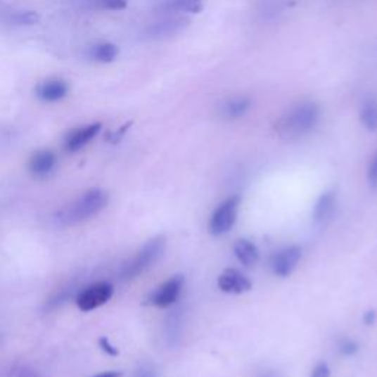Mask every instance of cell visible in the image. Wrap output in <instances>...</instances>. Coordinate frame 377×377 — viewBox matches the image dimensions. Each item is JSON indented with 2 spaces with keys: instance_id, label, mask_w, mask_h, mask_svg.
<instances>
[{
  "instance_id": "1",
  "label": "cell",
  "mask_w": 377,
  "mask_h": 377,
  "mask_svg": "<svg viewBox=\"0 0 377 377\" xmlns=\"http://www.w3.org/2000/svg\"><path fill=\"white\" fill-rule=\"evenodd\" d=\"M319 120L320 106L316 102L305 101L290 106L277 121L276 130L283 140L293 141L308 134L316 127Z\"/></svg>"
},
{
  "instance_id": "2",
  "label": "cell",
  "mask_w": 377,
  "mask_h": 377,
  "mask_svg": "<svg viewBox=\"0 0 377 377\" xmlns=\"http://www.w3.org/2000/svg\"><path fill=\"white\" fill-rule=\"evenodd\" d=\"M108 203V193L102 188H90L80 198L71 202L70 205L62 208L56 218L60 224H78L86 219L98 215Z\"/></svg>"
},
{
  "instance_id": "3",
  "label": "cell",
  "mask_w": 377,
  "mask_h": 377,
  "mask_svg": "<svg viewBox=\"0 0 377 377\" xmlns=\"http://www.w3.org/2000/svg\"><path fill=\"white\" fill-rule=\"evenodd\" d=\"M167 248V239L164 236H156V238L146 242L139 253L127 262L121 270V279L122 280H132L143 274L146 270H149L153 264L158 262Z\"/></svg>"
},
{
  "instance_id": "4",
  "label": "cell",
  "mask_w": 377,
  "mask_h": 377,
  "mask_svg": "<svg viewBox=\"0 0 377 377\" xmlns=\"http://www.w3.org/2000/svg\"><path fill=\"white\" fill-rule=\"evenodd\" d=\"M241 203H242V198L239 195H233L224 199L214 210L210 218V226H208L210 233L212 236H223L234 227L236 222H238Z\"/></svg>"
},
{
  "instance_id": "5",
  "label": "cell",
  "mask_w": 377,
  "mask_h": 377,
  "mask_svg": "<svg viewBox=\"0 0 377 377\" xmlns=\"http://www.w3.org/2000/svg\"><path fill=\"white\" fill-rule=\"evenodd\" d=\"M183 288L184 277L181 274L172 276L146 298V304L156 308H170L180 300Z\"/></svg>"
},
{
  "instance_id": "6",
  "label": "cell",
  "mask_w": 377,
  "mask_h": 377,
  "mask_svg": "<svg viewBox=\"0 0 377 377\" xmlns=\"http://www.w3.org/2000/svg\"><path fill=\"white\" fill-rule=\"evenodd\" d=\"M114 295V286L108 281H96L86 288L77 296V307L83 312H89L105 305Z\"/></svg>"
},
{
  "instance_id": "7",
  "label": "cell",
  "mask_w": 377,
  "mask_h": 377,
  "mask_svg": "<svg viewBox=\"0 0 377 377\" xmlns=\"http://www.w3.org/2000/svg\"><path fill=\"white\" fill-rule=\"evenodd\" d=\"M302 258V248L298 245H290L286 248H281L277 253L271 255L270 260V269L274 276L286 279L289 277L295 270L298 264H300Z\"/></svg>"
},
{
  "instance_id": "8",
  "label": "cell",
  "mask_w": 377,
  "mask_h": 377,
  "mask_svg": "<svg viewBox=\"0 0 377 377\" xmlns=\"http://www.w3.org/2000/svg\"><path fill=\"white\" fill-rule=\"evenodd\" d=\"M218 289L230 295H243L253 290V281L236 269H227L218 276Z\"/></svg>"
},
{
  "instance_id": "9",
  "label": "cell",
  "mask_w": 377,
  "mask_h": 377,
  "mask_svg": "<svg viewBox=\"0 0 377 377\" xmlns=\"http://www.w3.org/2000/svg\"><path fill=\"white\" fill-rule=\"evenodd\" d=\"M101 130H102L101 122H91L89 125H84V127H78V129L71 130L64 140L65 151L70 153H74L83 149L101 133Z\"/></svg>"
},
{
  "instance_id": "10",
  "label": "cell",
  "mask_w": 377,
  "mask_h": 377,
  "mask_svg": "<svg viewBox=\"0 0 377 377\" xmlns=\"http://www.w3.org/2000/svg\"><path fill=\"white\" fill-rule=\"evenodd\" d=\"M336 203L338 198L335 191H327L321 193L312 208V222L319 226L326 224L333 217L336 211Z\"/></svg>"
},
{
  "instance_id": "11",
  "label": "cell",
  "mask_w": 377,
  "mask_h": 377,
  "mask_svg": "<svg viewBox=\"0 0 377 377\" xmlns=\"http://www.w3.org/2000/svg\"><path fill=\"white\" fill-rule=\"evenodd\" d=\"M187 18H170L164 20L160 23H155L146 28V36L149 39H164L179 34L180 31H183L188 25Z\"/></svg>"
},
{
  "instance_id": "12",
  "label": "cell",
  "mask_w": 377,
  "mask_h": 377,
  "mask_svg": "<svg viewBox=\"0 0 377 377\" xmlns=\"http://www.w3.org/2000/svg\"><path fill=\"white\" fill-rule=\"evenodd\" d=\"M58 162L56 155L52 151H37L30 158L28 168L37 177H46L55 170Z\"/></svg>"
},
{
  "instance_id": "13",
  "label": "cell",
  "mask_w": 377,
  "mask_h": 377,
  "mask_svg": "<svg viewBox=\"0 0 377 377\" xmlns=\"http://www.w3.org/2000/svg\"><path fill=\"white\" fill-rule=\"evenodd\" d=\"M70 91L68 84L64 80H59V78H53V80L43 82L36 93L37 98L41 99L43 102H58L64 99Z\"/></svg>"
},
{
  "instance_id": "14",
  "label": "cell",
  "mask_w": 377,
  "mask_h": 377,
  "mask_svg": "<svg viewBox=\"0 0 377 377\" xmlns=\"http://www.w3.org/2000/svg\"><path fill=\"white\" fill-rule=\"evenodd\" d=\"M233 254L245 267H254L260 261V249L249 239L236 241L233 245Z\"/></svg>"
},
{
  "instance_id": "15",
  "label": "cell",
  "mask_w": 377,
  "mask_h": 377,
  "mask_svg": "<svg viewBox=\"0 0 377 377\" xmlns=\"http://www.w3.org/2000/svg\"><path fill=\"white\" fill-rule=\"evenodd\" d=\"M250 106H253L250 98L234 96L231 99H227L222 106H219V114L227 120H238L249 111Z\"/></svg>"
},
{
  "instance_id": "16",
  "label": "cell",
  "mask_w": 377,
  "mask_h": 377,
  "mask_svg": "<svg viewBox=\"0 0 377 377\" xmlns=\"http://www.w3.org/2000/svg\"><path fill=\"white\" fill-rule=\"evenodd\" d=\"M118 53H120L118 46H115L114 43H108V41L94 44L89 51L90 59L101 62V64H111V62L117 59Z\"/></svg>"
},
{
  "instance_id": "17",
  "label": "cell",
  "mask_w": 377,
  "mask_h": 377,
  "mask_svg": "<svg viewBox=\"0 0 377 377\" xmlns=\"http://www.w3.org/2000/svg\"><path fill=\"white\" fill-rule=\"evenodd\" d=\"M160 8L165 12L199 13L203 9V0H165Z\"/></svg>"
},
{
  "instance_id": "18",
  "label": "cell",
  "mask_w": 377,
  "mask_h": 377,
  "mask_svg": "<svg viewBox=\"0 0 377 377\" xmlns=\"http://www.w3.org/2000/svg\"><path fill=\"white\" fill-rule=\"evenodd\" d=\"M359 118L367 130L370 132L377 130V101L376 99H369L367 102H364L363 108H361Z\"/></svg>"
},
{
  "instance_id": "19",
  "label": "cell",
  "mask_w": 377,
  "mask_h": 377,
  "mask_svg": "<svg viewBox=\"0 0 377 377\" xmlns=\"http://www.w3.org/2000/svg\"><path fill=\"white\" fill-rule=\"evenodd\" d=\"M8 23L18 27H33L40 23V15L34 11H18L11 15Z\"/></svg>"
},
{
  "instance_id": "20",
  "label": "cell",
  "mask_w": 377,
  "mask_h": 377,
  "mask_svg": "<svg viewBox=\"0 0 377 377\" xmlns=\"http://www.w3.org/2000/svg\"><path fill=\"white\" fill-rule=\"evenodd\" d=\"M84 4L91 9L122 11L127 8L129 0H84Z\"/></svg>"
},
{
  "instance_id": "21",
  "label": "cell",
  "mask_w": 377,
  "mask_h": 377,
  "mask_svg": "<svg viewBox=\"0 0 377 377\" xmlns=\"http://www.w3.org/2000/svg\"><path fill=\"white\" fill-rule=\"evenodd\" d=\"M181 311L180 309H176L172 311V314H170L168 317V323H167V338L172 342V339L174 338H180V333H181V324H183V320H181Z\"/></svg>"
},
{
  "instance_id": "22",
  "label": "cell",
  "mask_w": 377,
  "mask_h": 377,
  "mask_svg": "<svg viewBox=\"0 0 377 377\" xmlns=\"http://www.w3.org/2000/svg\"><path fill=\"white\" fill-rule=\"evenodd\" d=\"M338 351L343 357H354L359 351V345L351 338H340L338 342Z\"/></svg>"
},
{
  "instance_id": "23",
  "label": "cell",
  "mask_w": 377,
  "mask_h": 377,
  "mask_svg": "<svg viewBox=\"0 0 377 377\" xmlns=\"http://www.w3.org/2000/svg\"><path fill=\"white\" fill-rule=\"evenodd\" d=\"M133 377H161V376H160L158 369H156L153 364L143 363L136 369Z\"/></svg>"
},
{
  "instance_id": "24",
  "label": "cell",
  "mask_w": 377,
  "mask_h": 377,
  "mask_svg": "<svg viewBox=\"0 0 377 377\" xmlns=\"http://www.w3.org/2000/svg\"><path fill=\"white\" fill-rule=\"evenodd\" d=\"M309 377H332V370L327 363H319L311 370Z\"/></svg>"
},
{
  "instance_id": "25",
  "label": "cell",
  "mask_w": 377,
  "mask_h": 377,
  "mask_svg": "<svg viewBox=\"0 0 377 377\" xmlns=\"http://www.w3.org/2000/svg\"><path fill=\"white\" fill-rule=\"evenodd\" d=\"M99 347H101V350H102V351H103L106 355L117 357V355L120 354L118 348H115L114 345H113L111 342H109V339H108L106 336H103V338H101V339H99Z\"/></svg>"
},
{
  "instance_id": "26",
  "label": "cell",
  "mask_w": 377,
  "mask_h": 377,
  "mask_svg": "<svg viewBox=\"0 0 377 377\" xmlns=\"http://www.w3.org/2000/svg\"><path fill=\"white\" fill-rule=\"evenodd\" d=\"M130 127H132V122H127L125 125H122V127H121L118 132H115L114 134H111V137H109V140L114 141V143H117V141H120L121 137H122L125 133H127V130H129Z\"/></svg>"
},
{
  "instance_id": "27",
  "label": "cell",
  "mask_w": 377,
  "mask_h": 377,
  "mask_svg": "<svg viewBox=\"0 0 377 377\" xmlns=\"http://www.w3.org/2000/svg\"><path fill=\"white\" fill-rule=\"evenodd\" d=\"M363 321L366 326H373L377 321V311L376 309H369L364 312Z\"/></svg>"
},
{
  "instance_id": "28",
  "label": "cell",
  "mask_w": 377,
  "mask_h": 377,
  "mask_svg": "<svg viewBox=\"0 0 377 377\" xmlns=\"http://www.w3.org/2000/svg\"><path fill=\"white\" fill-rule=\"evenodd\" d=\"M121 376H122V373H120V371H103V373H99L93 377H121Z\"/></svg>"
},
{
  "instance_id": "29",
  "label": "cell",
  "mask_w": 377,
  "mask_h": 377,
  "mask_svg": "<svg viewBox=\"0 0 377 377\" xmlns=\"http://www.w3.org/2000/svg\"><path fill=\"white\" fill-rule=\"evenodd\" d=\"M258 377H280V376L276 374V373H264V374H261Z\"/></svg>"
},
{
  "instance_id": "30",
  "label": "cell",
  "mask_w": 377,
  "mask_h": 377,
  "mask_svg": "<svg viewBox=\"0 0 377 377\" xmlns=\"http://www.w3.org/2000/svg\"><path fill=\"white\" fill-rule=\"evenodd\" d=\"M373 160H374V161H376V162H377V155H376V156H374V158H373Z\"/></svg>"
}]
</instances>
